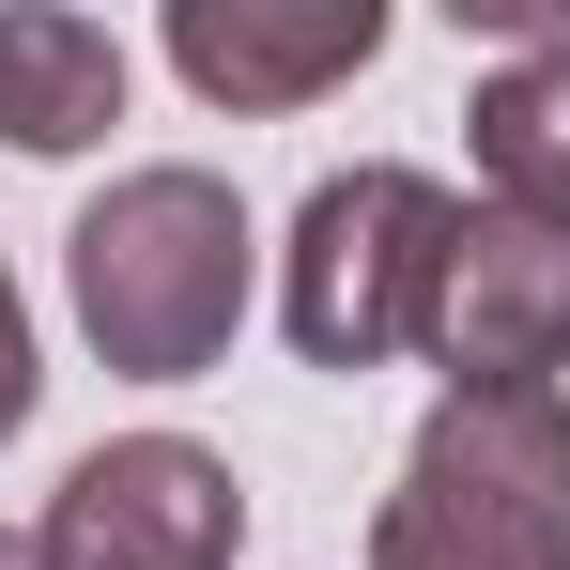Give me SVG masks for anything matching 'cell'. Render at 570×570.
I'll list each match as a JSON object with an SVG mask.
<instances>
[{"label": "cell", "mask_w": 570, "mask_h": 570, "mask_svg": "<svg viewBox=\"0 0 570 570\" xmlns=\"http://www.w3.org/2000/svg\"><path fill=\"white\" fill-rule=\"evenodd\" d=\"M371 570H570V385H448L371 509Z\"/></svg>", "instance_id": "obj_1"}, {"label": "cell", "mask_w": 570, "mask_h": 570, "mask_svg": "<svg viewBox=\"0 0 570 570\" xmlns=\"http://www.w3.org/2000/svg\"><path fill=\"white\" fill-rule=\"evenodd\" d=\"M385 47V0H170V62L216 108H308Z\"/></svg>", "instance_id": "obj_6"}, {"label": "cell", "mask_w": 570, "mask_h": 570, "mask_svg": "<svg viewBox=\"0 0 570 570\" xmlns=\"http://www.w3.org/2000/svg\"><path fill=\"white\" fill-rule=\"evenodd\" d=\"M478 200H448L432 170H324L308 216H293V263H278V324L308 371H385V355H432L448 324V263H463Z\"/></svg>", "instance_id": "obj_3"}, {"label": "cell", "mask_w": 570, "mask_h": 570, "mask_svg": "<svg viewBox=\"0 0 570 570\" xmlns=\"http://www.w3.org/2000/svg\"><path fill=\"white\" fill-rule=\"evenodd\" d=\"M463 124H478V186L509 216H540V232H570V31L524 47V62H493Z\"/></svg>", "instance_id": "obj_8"}, {"label": "cell", "mask_w": 570, "mask_h": 570, "mask_svg": "<svg viewBox=\"0 0 570 570\" xmlns=\"http://www.w3.org/2000/svg\"><path fill=\"white\" fill-rule=\"evenodd\" d=\"M232 540H247V493L186 432H124L47 493V570H232Z\"/></svg>", "instance_id": "obj_4"}, {"label": "cell", "mask_w": 570, "mask_h": 570, "mask_svg": "<svg viewBox=\"0 0 570 570\" xmlns=\"http://www.w3.org/2000/svg\"><path fill=\"white\" fill-rule=\"evenodd\" d=\"M448 385H556L570 371V232L478 200L463 263H448V324H432Z\"/></svg>", "instance_id": "obj_5"}, {"label": "cell", "mask_w": 570, "mask_h": 570, "mask_svg": "<svg viewBox=\"0 0 570 570\" xmlns=\"http://www.w3.org/2000/svg\"><path fill=\"white\" fill-rule=\"evenodd\" d=\"M31 308H16V278H0V432H31Z\"/></svg>", "instance_id": "obj_9"}, {"label": "cell", "mask_w": 570, "mask_h": 570, "mask_svg": "<svg viewBox=\"0 0 570 570\" xmlns=\"http://www.w3.org/2000/svg\"><path fill=\"white\" fill-rule=\"evenodd\" d=\"M0 570H47V540H16V524H0Z\"/></svg>", "instance_id": "obj_10"}, {"label": "cell", "mask_w": 570, "mask_h": 570, "mask_svg": "<svg viewBox=\"0 0 570 570\" xmlns=\"http://www.w3.org/2000/svg\"><path fill=\"white\" fill-rule=\"evenodd\" d=\"M62 278L108 371L139 385H200L247 324V200L216 170H124V186L62 232Z\"/></svg>", "instance_id": "obj_2"}, {"label": "cell", "mask_w": 570, "mask_h": 570, "mask_svg": "<svg viewBox=\"0 0 570 570\" xmlns=\"http://www.w3.org/2000/svg\"><path fill=\"white\" fill-rule=\"evenodd\" d=\"M124 124V47L62 0H0V139L16 155H78Z\"/></svg>", "instance_id": "obj_7"}]
</instances>
